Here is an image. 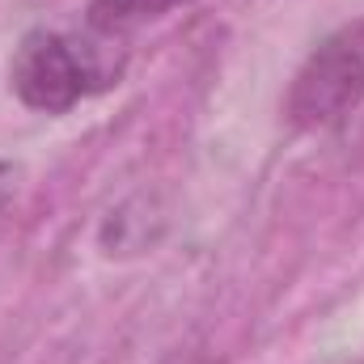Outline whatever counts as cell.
Instances as JSON below:
<instances>
[{
    "label": "cell",
    "instance_id": "cell-1",
    "mask_svg": "<svg viewBox=\"0 0 364 364\" xmlns=\"http://www.w3.org/2000/svg\"><path fill=\"white\" fill-rule=\"evenodd\" d=\"M123 55H114V34H64L34 30L21 38L9 64V85L21 106L43 114H64L77 102L119 85Z\"/></svg>",
    "mask_w": 364,
    "mask_h": 364
},
{
    "label": "cell",
    "instance_id": "cell-2",
    "mask_svg": "<svg viewBox=\"0 0 364 364\" xmlns=\"http://www.w3.org/2000/svg\"><path fill=\"white\" fill-rule=\"evenodd\" d=\"M364 102V17L339 26L326 34L309 60L296 68L288 97H284V119L296 132H322L343 123Z\"/></svg>",
    "mask_w": 364,
    "mask_h": 364
},
{
    "label": "cell",
    "instance_id": "cell-3",
    "mask_svg": "<svg viewBox=\"0 0 364 364\" xmlns=\"http://www.w3.org/2000/svg\"><path fill=\"white\" fill-rule=\"evenodd\" d=\"M178 4H191V0H93L85 26L97 30V34H114L119 38L123 30L149 21V17H161V13H170Z\"/></svg>",
    "mask_w": 364,
    "mask_h": 364
},
{
    "label": "cell",
    "instance_id": "cell-4",
    "mask_svg": "<svg viewBox=\"0 0 364 364\" xmlns=\"http://www.w3.org/2000/svg\"><path fill=\"white\" fill-rule=\"evenodd\" d=\"M13 191H17V170L9 161H0V225H4V212L13 203Z\"/></svg>",
    "mask_w": 364,
    "mask_h": 364
}]
</instances>
